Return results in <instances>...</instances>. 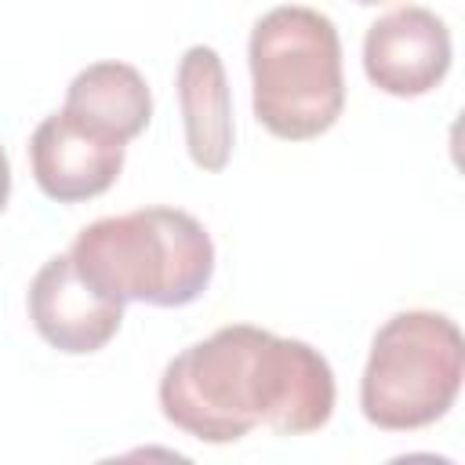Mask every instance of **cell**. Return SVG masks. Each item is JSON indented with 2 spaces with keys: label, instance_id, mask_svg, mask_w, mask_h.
Masks as SVG:
<instances>
[{
  "label": "cell",
  "instance_id": "obj_1",
  "mask_svg": "<svg viewBox=\"0 0 465 465\" xmlns=\"http://www.w3.org/2000/svg\"><path fill=\"white\" fill-rule=\"evenodd\" d=\"M160 411L203 443H236L258 425L305 436L334 414V371L309 341L229 323L163 367Z\"/></svg>",
  "mask_w": 465,
  "mask_h": 465
},
{
  "label": "cell",
  "instance_id": "obj_2",
  "mask_svg": "<svg viewBox=\"0 0 465 465\" xmlns=\"http://www.w3.org/2000/svg\"><path fill=\"white\" fill-rule=\"evenodd\" d=\"M80 280L127 305L182 309L196 302L214 276L211 232L178 207H142L109 214L80 229L65 251Z\"/></svg>",
  "mask_w": 465,
  "mask_h": 465
},
{
  "label": "cell",
  "instance_id": "obj_3",
  "mask_svg": "<svg viewBox=\"0 0 465 465\" xmlns=\"http://www.w3.org/2000/svg\"><path fill=\"white\" fill-rule=\"evenodd\" d=\"M254 120L283 138L309 142L331 131L345 109L341 40L327 15L280 4L265 11L247 40Z\"/></svg>",
  "mask_w": 465,
  "mask_h": 465
},
{
  "label": "cell",
  "instance_id": "obj_4",
  "mask_svg": "<svg viewBox=\"0 0 465 465\" xmlns=\"http://www.w3.org/2000/svg\"><path fill=\"white\" fill-rule=\"evenodd\" d=\"M465 378V338L458 323L432 309L389 316L367 352L360 411L385 432H414L440 421Z\"/></svg>",
  "mask_w": 465,
  "mask_h": 465
},
{
  "label": "cell",
  "instance_id": "obj_5",
  "mask_svg": "<svg viewBox=\"0 0 465 465\" xmlns=\"http://www.w3.org/2000/svg\"><path fill=\"white\" fill-rule=\"evenodd\" d=\"M450 69L447 22L418 4L396 7L371 22L363 36V73L392 98H421L443 84Z\"/></svg>",
  "mask_w": 465,
  "mask_h": 465
},
{
  "label": "cell",
  "instance_id": "obj_6",
  "mask_svg": "<svg viewBox=\"0 0 465 465\" xmlns=\"http://www.w3.org/2000/svg\"><path fill=\"white\" fill-rule=\"evenodd\" d=\"M25 305L36 334L65 356H87L105 349L124 323V305L80 280L69 254H54L40 265L29 283Z\"/></svg>",
  "mask_w": 465,
  "mask_h": 465
},
{
  "label": "cell",
  "instance_id": "obj_7",
  "mask_svg": "<svg viewBox=\"0 0 465 465\" xmlns=\"http://www.w3.org/2000/svg\"><path fill=\"white\" fill-rule=\"evenodd\" d=\"M29 163L40 193L58 203L102 196L124 167V142H113L65 109L44 116L29 138Z\"/></svg>",
  "mask_w": 465,
  "mask_h": 465
},
{
  "label": "cell",
  "instance_id": "obj_8",
  "mask_svg": "<svg viewBox=\"0 0 465 465\" xmlns=\"http://www.w3.org/2000/svg\"><path fill=\"white\" fill-rule=\"evenodd\" d=\"M178 105L185 124V149L200 171H225L236 142L232 91L222 54L207 44H193L178 58Z\"/></svg>",
  "mask_w": 465,
  "mask_h": 465
},
{
  "label": "cell",
  "instance_id": "obj_9",
  "mask_svg": "<svg viewBox=\"0 0 465 465\" xmlns=\"http://www.w3.org/2000/svg\"><path fill=\"white\" fill-rule=\"evenodd\" d=\"M73 120L113 138L131 142L149 127L153 94L145 76L127 62H94L80 69L65 87V105Z\"/></svg>",
  "mask_w": 465,
  "mask_h": 465
},
{
  "label": "cell",
  "instance_id": "obj_10",
  "mask_svg": "<svg viewBox=\"0 0 465 465\" xmlns=\"http://www.w3.org/2000/svg\"><path fill=\"white\" fill-rule=\"evenodd\" d=\"M7 196H11V163H7V153L0 145V211L7 207Z\"/></svg>",
  "mask_w": 465,
  "mask_h": 465
},
{
  "label": "cell",
  "instance_id": "obj_11",
  "mask_svg": "<svg viewBox=\"0 0 465 465\" xmlns=\"http://www.w3.org/2000/svg\"><path fill=\"white\" fill-rule=\"evenodd\" d=\"M356 4H385V0H356Z\"/></svg>",
  "mask_w": 465,
  "mask_h": 465
}]
</instances>
